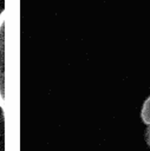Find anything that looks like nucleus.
<instances>
[{"instance_id":"1","label":"nucleus","mask_w":150,"mask_h":151,"mask_svg":"<svg viewBox=\"0 0 150 151\" xmlns=\"http://www.w3.org/2000/svg\"><path fill=\"white\" fill-rule=\"evenodd\" d=\"M5 18L6 9L0 14V106L5 109Z\"/></svg>"},{"instance_id":"2","label":"nucleus","mask_w":150,"mask_h":151,"mask_svg":"<svg viewBox=\"0 0 150 151\" xmlns=\"http://www.w3.org/2000/svg\"><path fill=\"white\" fill-rule=\"evenodd\" d=\"M141 119L145 125L150 124V96L143 101L141 109Z\"/></svg>"},{"instance_id":"3","label":"nucleus","mask_w":150,"mask_h":151,"mask_svg":"<svg viewBox=\"0 0 150 151\" xmlns=\"http://www.w3.org/2000/svg\"><path fill=\"white\" fill-rule=\"evenodd\" d=\"M144 138H145V142L148 144V146L150 147V124L146 125V129H145V134H144Z\"/></svg>"}]
</instances>
